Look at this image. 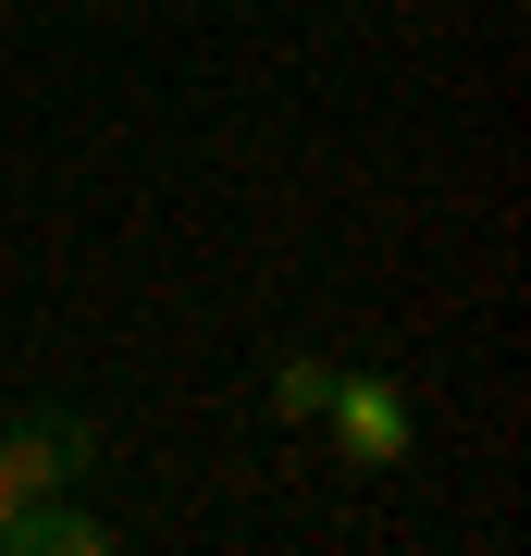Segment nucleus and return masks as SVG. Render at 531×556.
Masks as SVG:
<instances>
[{
  "instance_id": "f257e3e1",
  "label": "nucleus",
  "mask_w": 531,
  "mask_h": 556,
  "mask_svg": "<svg viewBox=\"0 0 531 556\" xmlns=\"http://www.w3.org/2000/svg\"><path fill=\"white\" fill-rule=\"evenodd\" d=\"M321 420H334V445L358 457V470H395V457H408V396H395V383H371V371H334V396H321Z\"/></svg>"
},
{
  "instance_id": "f03ea898",
  "label": "nucleus",
  "mask_w": 531,
  "mask_h": 556,
  "mask_svg": "<svg viewBox=\"0 0 531 556\" xmlns=\"http://www.w3.org/2000/svg\"><path fill=\"white\" fill-rule=\"evenodd\" d=\"M75 470H87V420L38 408V420H13V433H0V482H13V495H62Z\"/></svg>"
},
{
  "instance_id": "7ed1b4c3",
  "label": "nucleus",
  "mask_w": 531,
  "mask_h": 556,
  "mask_svg": "<svg viewBox=\"0 0 531 556\" xmlns=\"http://www.w3.org/2000/svg\"><path fill=\"white\" fill-rule=\"evenodd\" d=\"M112 532H99L87 507H62V495H25L13 519H0V556H99Z\"/></svg>"
},
{
  "instance_id": "20e7f679",
  "label": "nucleus",
  "mask_w": 531,
  "mask_h": 556,
  "mask_svg": "<svg viewBox=\"0 0 531 556\" xmlns=\"http://www.w3.org/2000/svg\"><path fill=\"white\" fill-rule=\"evenodd\" d=\"M273 396H285L296 420H321V396H334V358H285V371H273Z\"/></svg>"
},
{
  "instance_id": "39448f33",
  "label": "nucleus",
  "mask_w": 531,
  "mask_h": 556,
  "mask_svg": "<svg viewBox=\"0 0 531 556\" xmlns=\"http://www.w3.org/2000/svg\"><path fill=\"white\" fill-rule=\"evenodd\" d=\"M13 507H25V495H13V482H0V519H13Z\"/></svg>"
}]
</instances>
